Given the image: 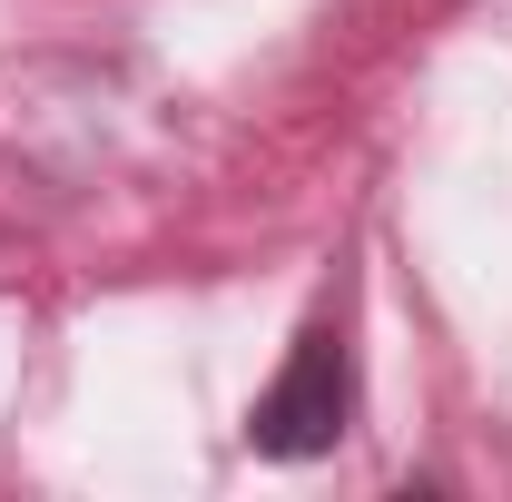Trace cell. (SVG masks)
I'll return each instance as SVG.
<instances>
[{"instance_id":"1","label":"cell","mask_w":512,"mask_h":502,"mask_svg":"<svg viewBox=\"0 0 512 502\" xmlns=\"http://www.w3.org/2000/svg\"><path fill=\"white\" fill-rule=\"evenodd\" d=\"M345 424H355V365H345V335H335V325H306L296 355H286V375L256 394L247 443L266 453V463H316V453L345 443Z\"/></svg>"}]
</instances>
